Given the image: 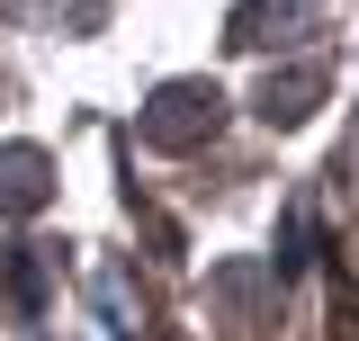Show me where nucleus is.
<instances>
[{
  "mask_svg": "<svg viewBox=\"0 0 359 341\" xmlns=\"http://www.w3.org/2000/svg\"><path fill=\"white\" fill-rule=\"evenodd\" d=\"M216 90H198V81H180V90H162L153 108H144V144H198V135H216Z\"/></svg>",
  "mask_w": 359,
  "mask_h": 341,
  "instance_id": "f257e3e1",
  "label": "nucleus"
},
{
  "mask_svg": "<svg viewBox=\"0 0 359 341\" xmlns=\"http://www.w3.org/2000/svg\"><path fill=\"white\" fill-rule=\"evenodd\" d=\"M27 207H45V153L36 144H9L0 153V215H27Z\"/></svg>",
  "mask_w": 359,
  "mask_h": 341,
  "instance_id": "f03ea898",
  "label": "nucleus"
}]
</instances>
